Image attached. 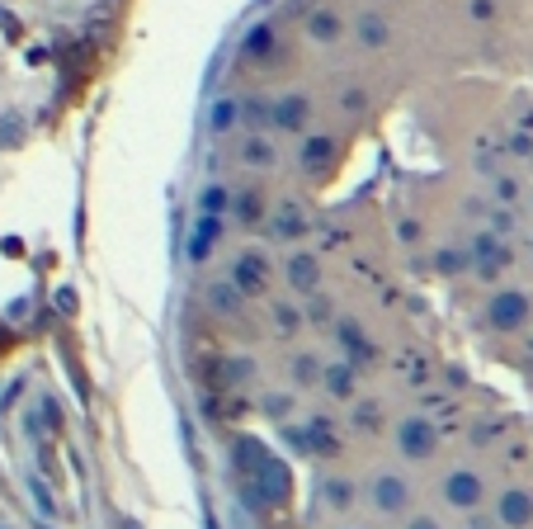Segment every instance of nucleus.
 I'll return each instance as SVG.
<instances>
[{
	"label": "nucleus",
	"instance_id": "2",
	"mask_svg": "<svg viewBox=\"0 0 533 529\" xmlns=\"http://www.w3.org/2000/svg\"><path fill=\"white\" fill-rule=\"evenodd\" d=\"M363 501L373 506V515H382V520H401V515L410 511V501H415V492H410V482L401 478V473H382L377 468L373 478H368V492H363Z\"/></svg>",
	"mask_w": 533,
	"mask_h": 529
},
{
	"label": "nucleus",
	"instance_id": "14",
	"mask_svg": "<svg viewBox=\"0 0 533 529\" xmlns=\"http://www.w3.org/2000/svg\"><path fill=\"white\" fill-rule=\"evenodd\" d=\"M491 327L496 331H515L519 322H524V312H529V303H524V293H501L491 298Z\"/></svg>",
	"mask_w": 533,
	"mask_h": 529
},
{
	"label": "nucleus",
	"instance_id": "28",
	"mask_svg": "<svg viewBox=\"0 0 533 529\" xmlns=\"http://www.w3.org/2000/svg\"><path fill=\"white\" fill-rule=\"evenodd\" d=\"M251 62H265L269 52H274V29L269 24H260V29H251V38H246V47H241Z\"/></svg>",
	"mask_w": 533,
	"mask_h": 529
},
{
	"label": "nucleus",
	"instance_id": "18",
	"mask_svg": "<svg viewBox=\"0 0 533 529\" xmlns=\"http://www.w3.org/2000/svg\"><path fill=\"white\" fill-rule=\"evenodd\" d=\"M236 222H246V227H255V222H265V213H269V203H265V194L260 189H246V194H232V208H227Z\"/></svg>",
	"mask_w": 533,
	"mask_h": 529
},
{
	"label": "nucleus",
	"instance_id": "25",
	"mask_svg": "<svg viewBox=\"0 0 533 529\" xmlns=\"http://www.w3.org/2000/svg\"><path fill=\"white\" fill-rule=\"evenodd\" d=\"M359 43L368 47V52H377V47H387V19H377V15H359Z\"/></svg>",
	"mask_w": 533,
	"mask_h": 529
},
{
	"label": "nucleus",
	"instance_id": "29",
	"mask_svg": "<svg viewBox=\"0 0 533 529\" xmlns=\"http://www.w3.org/2000/svg\"><path fill=\"white\" fill-rule=\"evenodd\" d=\"M260 406H265V416L288 420V416H293V406H298V397H293V392H265V397H260Z\"/></svg>",
	"mask_w": 533,
	"mask_h": 529
},
{
	"label": "nucleus",
	"instance_id": "32",
	"mask_svg": "<svg viewBox=\"0 0 533 529\" xmlns=\"http://www.w3.org/2000/svg\"><path fill=\"white\" fill-rule=\"evenodd\" d=\"M491 232H496V236L515 232V213H510V203H505V208H491Z\"/></svg>",
	"mask_w": 533,
	"mask_h": 529
},
{
	"label": "nucleus",
	"instance_id": "15",
	"mask_svg": "<svg viewBox=\"0 0 533 529\" xmlns=\"http://www.w3.org/2000/svg\"><path fill=\"white\" fill-rule=\"evenodd\" d=\"M298 156H302V166H307V171H326L330 161L340 156V142L326 138V133H312V138L298 147Z\"/></svg>",
	"mask_w": 533,
	"mask_h": 529
},
{
	"label": "nucleus",
	"instance_id": "22",
	"mask_svg": "<svg viewBox=\"0 0 533 529\" xmlns=\"http://www.w3.org/2000/svg\"><path fill=\"white\" fill-rule=\"evenodd\" d=\"M349 425H359V430H368V435H373V430H382V425H387V411H382V402H377V397H354V416H349Z\"/></svg>",
	"mask_w": 533,
	"mask_h": 529
},
{
	"label": "nucleus",
	"instance_id": "17",
	"mask_svg": "<svg viewBox=\"0 0 533 529\" xmlns=\"http://www.w3.org/2000/svg\"><path fill=\"white\" fill-rule=\"evenodd\" d=\"M288 378H293V388H316L321 383V359H316V350H293L288 355Z\"/></svg>",
	"mask_w": 533,
	"mask_h": 529
},
{
	"label": "nucleus",
	"instance_id": "12",
	"mask_svg": "<svg viewBox=\"0 0 533 529\" xmlns=\"http://www.w3.org/2000/svg\"><path fill=\"white\" fill-rule=\"evenodd\" d=\"M203 303H208V312H218V317H241V312H246V293H241L227 274L203 288Z\"/></svg>",
	"mask_w": 533,
	"mask_h": 529
},
{
	"label": "nucleus",
	"instance_id": "4",
	"mask_svg": "<svg viewBox=\"0 0 533 529\" xmlns=\"http://www.w3.org/2000/svg\"><path fill=\"white\" fill-rule=\"evenodd\" d=\"M227 279L241 288L246 298H265L269 293V279H274V264H269V255L265 250H241L232 260V269H227Z\"/></svg>",
	"mask_w": 533,
	"mask_h": 529
},
{
	"label": "nucleus",
	"instance_id": "10",
	"mask_svg": "<svg viewBox=\"0 0 533 529\" xmlns=\"http://www.w3.org/2000/svg\"><path fill=\"white\" fill-rule=\"evenodd\" d=\"M335 336H340L345 359L354 364V369H363V364H373V359H377V345L363 336V327L354 322V317H340V322H335Z\"/></svg>",
	"mask_w": 533,
	"mask_h": 529
},
{
	"label": "nucleus",
	"instance_id": "9",
	"mask_svg": "<svg viewBox=\"0 0 533 529\" xmlns=\"http://www.w3.org/2000/svg\"><path fill=\"white\" fill-rule=\"evenodd\" d=\"M283 279H288V288L293 293H316L321 288V260H316L312 250H293L288 255V264H283Z\"/></svg>",
	"mask_w": 533,
	"mask_h": 529
},
{
	"label": "nucleus",
	"instance_id": "34",
	"mask_svg": "<svg viewBox=\"0 0 533 529\" xmlns=\"http://www.w3.org/2000/svg\"><path fill=\"white\" fill-rule=\"evenodd\" d=\"M496 199H501V203H519V180H510V175H496Z\"/></svg>",
	"mask_w": 533,
	"mask_h": 529
},
{
	"label": "nucleus",
	"instance_id": "16",
	"mask_svg": "<svg viewBox=\"0 0 533 529\" xmlns=\"http://www.w3.org/2000/svg\"><path fill=\"white\" fill-rule=\"evenodd\" d=\"M307 38L312 43H340L345 38V19L335 15V10H312L307 15Z\"/></svg>",
	"mask_w": 533,
	"mask_h": 529
},
{
	"label": "nucleus",
	"instance_id": "3",
	"mask_svg": "<svg viewBox=\"0 0 533 529\" xmlns=\"http://www.w3.org/2000/svg\"><path fill=\"white\" fill-rule=\"evenodd\" d=\"M396 449L406 454L410 463H425V458H434L439 454V425L429 416H401L396 420Z\"/></svg>",
	"mask_w": 533,
	"mask_h": 529
},
{
	"label": "nucleus",
	"instance_id": "30",
	"mask_svg": "<svg viewBox=\"0 0 533 529\" xmlns=\"http://www.w3.org/2000/svg\"><path fill=\"white\" fill-rule=\"evenodd\" d=\"M199 208H203V213H213V218H222V213L232 208V189L208 185V189H203V199H199Z\"/></svg>",
	"mask_w": 533,
	"mask_h": 529
},
{
	"label": "nucleus",
	"instance_id": "26",
	"mask_svg": "<svg viewBox=\"0 0 533 529\" xmlns=\"http://www.w3.org/2000/svg\"><path fill=\"white\" fill-rule=\"evenodd\" d=\"M468 250H472V260H496V264H505V246H501V236H496V232H477Z\"/></svg>",
	"mask_w": 533,
	"mask_h": 529
},
{
	"label": "nucleus",
	"instance_id": "21",
	"mask_svg": "<svg viewBox=\"0 0 533 529\" xmlns=\"http://www.w3.org/2000/svg\"><path fill=\"white\" fill-rule=\"evenodd\" d=\"M302 327H316V331L335 327V303H330L321 288H316V293H307V303H302Z\"/></svg>",
	"mask_w": 533,
	"mask_h": 529
},
{
	"label": "nucleus",
	"instance_id": "6",
	"mask_svg": "<svg viewBox=\"0 0 533 529\" xmlns=\"http://www.w3.org/2000/svg\"><path fill=\"white\" fill-rule=\"evenodd\" d=\"M316 501H321L330 515H349L363 501V492H359L354 478H345V473H326V478L316 482Z\"/></svg>",
	"mask_w": 533,
	"mask_h": 529
},
{
	"label": "nucleus",
	"instance_id": "19",
	"mask_svg": "<svg viewBox=\"0 0 533 529\" xmlns=\"http://www.w3.org/2000/svg\"><path fill=\"white\" fill-rule=\"evenodd\" d=\"M496 511H501V520L510 529H519V525H529L533 520V497L529 492H505V497L496 501Z\"/></svg>",
	"mask_w": 533,
	"mask_h": 529
},
{
	"label": "nucleus",
	"instance_id": "13",
	"mask_svg": "<svg viewBox=\"0 0 533 529\" xmlns=\"http://www.w3.org/2000/svg\"><path fill=\"white\" fill-rule=\"evenodd\" d=\"M236 156H241V166H251V171H274V166H279V147H274L265 133H251V138L236 147Z\"/></svg>",
	"mask_w": 533,
	"mask_h": 529
},
{
	"label": "nucleus",
	"instance_id": "31",
	"mask_svg": "<svg viewBox=\"0 0 533 529\" xmlns=\"http://www.w3.org/2000/svg\"><path fill=\"white\" fill-rule=\"evenodd\" d=\"M241 123V99H218V109H213V128L227 133V128Z\"/></svg>",
	"mask_w": 533,
	"mask_h": 529
},
{
	"label": "nucleus",
	"instance_id": "36",
	"mask_svg": "<svg viewBox=\"0 0 533 529\" xmlns=\"http://www.w3.org/2000/svg\"><path fill=\"white\" fill-rule=\"evenodd\" d=\"M406 529H444V525L434 520V515H410V520H406Z\"/></svg>",
	"mask_w": 533,
	"mask_h": 529
},
{
	"label": "nucleus",
	"instance_id": "24",
	"mask_svg": "<svg viewBox=\"0 0 533 529\" xmlns=\"http://www.w3.org/2000/svg\"><path fill=\"white\" fill-rule=\"evenodd\" d=\"M468 269H472V250H458V246L434 250V274H468Z\"/></svg>",
	"mask_w": 533,
	"mask_h": 529
},
{
	"label": "nucleus",
	"instance_id": "1",
	"mask_svg": "<svg viewBox=\"0 0 533 529\" xmlns=\"http://www.w3.org/2000/svg\"><path fill=\"white\" fill-rule=\"evenodd\" d=\"M236 454L246 458L241 463V482H251L265 497V506H283V501L293 497V473H288V463L274 458L260 439H236Z\"/></svg>",
	"mask_w": 533,
	"mask_h": 529
},
{
	"label": "nucleus",
	"instance_id": "5",
	"mask_svg": "<svg viewBox=\"0 0 533 529\" xmlns=\"http://www.w3.org/2000/svg\"><path fill=\"white\" fill-rule=\"evenodd\" d=\"M439 492H444V506H449V511H477V506L487 501V482H482V473H472V468H463V463L444 473Z\"/></svg>",
	"mask_w": 533,
	"mask_h": 529
},
{
	"label": "nucleus",
	"instance_id": "8",
	"mask_svg": "<svg viewBox=\"0 0 533 529\" xmlns=\"http://www.w3.org/2000/svg\"><path fill=\"white\" fill-rule=\"evenodd\" d=\"M316 388H326L330 402H354L359 397V369L340 359V364H321V383Z\"/></svg>",
	"mask_w": 533,
	"mask_h": 529
},
{
	"label": "nucleus",
	"instance_id": "11",
	"mask_svg": "<svg viewBox=\"0 0 533 529\" xmlns=\"http://www.w3.org/2000/svg\"><path fill=\"white\" fill-rule=\"evenodd\" d=\"M307 118H312V99H307V95H283V99H274L269 128H279V133H302Z\"/></svg>",
	"mask_w": 533,
	"mask_h": 529
},
{
	"label": "nucleus",
	"instance_id": "38",
	"mask_svg": "<svg viewBox=\"0 0 533 529\" xmlns=\"http://www.w3.org/2000/svg\"><path fill=\"white\" fill-rule=\"evenodd\" d=\"M496 15V5L491 0H472V19H491Z\"/></svg>",
	"mask_w": 533,
	"mask_h": 529
},
{
	"label": "nucleus",
	"instance_id": "33",
	"mask_svg": "<svg viewBox=\"0 0 533 529\" xmlns=\"http://www.w3.org/2000/svg\"><path fill=\"white\" fill-rule=\"evenodd\" d=\"M425 236V227L415 218H406V222H396V241H401V246H415V241H420Z\"/></svg>",
	"mask_w": 533,
	"mask_h": 529
},
{
	"label": "nucleus",
	"instance_id": "39",
	"mask_svg": "<svg viewBox=\"0 0 533 529\" xmlns=\"http://www.w3.org/2000/svg\"><path fill=\"white\" fill-rule=\"evenodd\" d=\"M349 529H354V525H349Z\"/></svg>",
	"mask_w": 533,
	"mask_h": 529
},
{
	"label": "nucleus",
	"instance_id": "7",
	"mask_svg": "<svg viewBox=\"0 0 533 529\" xmlns=\"http://www.w3.org/2000/svg\"><path fill=\"white\" fill-rule=\"evenodd\" d=\"M265 232H269V241L293 246V241H302V236L312 232V218L302 213L298 203H279L274 213H265Z\"/></svg>",
	"mask_w": 533,
	"mask_h": 529
},
{
	"label": "nucleus",
	"instance_id": "35",
	"mask_svg": "<svg viewBox=\"0 0 533 529\" xmlns=\"http://www.w3.org/2000/svg\"><path fill=\"white\" fill-rule=\"evenodd\" d=\"M363 104H368V95H363V90H340V109L363 114Z\"/></svg>",
	"mask_w": 533,
	"mask_h": 529
},
{
	"label": "nucleus",
	"instance_id": "20",
	"mask_svg": "<svg viewBox=\"0 0 533 529\" xmlns=\"http://www.w3.org/2000/svg\"><path fill=\"white\" fill-rule=\"evenodd\" d=\"M269 331L279 336V341H288V336H298L302 331V308H293V303H269Z\"/></svg>",
	"mask_w": 533,
	"mask_h": 529
},
{
	"label": "nucleus",
	"instance_id": "27",
	"mask_svg": "<svg viewBox=\"0 0 533 529\" xmlns=\"http://www.w3.org/2000/svg\"><path fill=\"white\" fill-rule=\"evenodd\" d=\"M269 114H274V99H260V95H255V99H246V104H241V123H251L255 133H265V128H269Z\"/></svg>",
	"mask_w": 533,
	"mask_h": 529
},
{
	"label": "nucleus",
	"instance_id": "23",
	"mask_svg": "<svg viewBox=\"0 0 533 529\" xmlns=\"http://www.w3.org/2000/svg\"><path fill=\"white\" fill-rule=\"evenodd\" d=\"M218 232H222V218H213V213H203V218H199V232L189 236V255H194V260H208V250H213V241H218Z\"/></svg>",
	"mask_w": 533,
	"mask_h": 529
},
{
	"label": "nucleus",
	"instance_id": "37",
	"mask_svg": "<svg viewBox=\"0 0 533 529\" xmlns=\"http://www.w3.org/2000/svg\"><path fill=\"white\" fill-rule=\"evenodd\" d=\"M510 152H515V156H529V152H533L529 133H515V138H510Z\"/></svg>",
	"mask_w": 533,
	"mask_h": 529
}]
</instances>
